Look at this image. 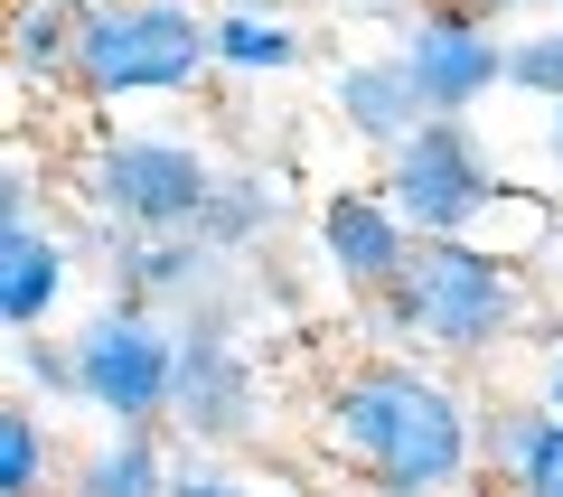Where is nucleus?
<instances>
[{
    "instance_id": "f257e3e1",
    "label": "nucleus",
    "mask_w": 563,
    "mask_h": 497,
    "mask_svg": "<svg viewBox=\"0 0 563 497\" xmlns=\"http://www.w3.org/2000/svg\"><path fill=\"white\" fill-rule=\"evenodd\" d=\"M479 413L470 385L422 357H347L320 385L310 451L366 497H470L479 488Z\"/></svg>"
},
{
    "instance_id": "f03ea898",
    "label": "nucleus",
    "mask_w": 563,
    "mask_h": 497,
    "mask_svg": "<svg viewBox=\"0 0 563 497\" xmlns=\"http://www.w3.org/2000/svg\"><path fill=\"white\" fill-rule=\"evenodd\" d=\"M526 310H536V300H526V273L470 235V244H413L404 281L376 300V329L404 339V357H422V366L432 357L479 366L526 329Z\"/></svg>"
},
{
    "instance_id": "7ed1b4c3",
    "label": "nucleus",
    "mask_w": 563,
    "mask_h": 497,
    "mask_svg": "<svg viewBox=\"0 0 563 497\" xmlns=\"http://www.w3.org/2000/svg\"><path fill=\"white\" fill-rule=\"evenodd\" d=\"M225 159L188 132H103L76 159V207L103 235H198Z\"/></svg>"
},
{
    "instance_id": "20e7f679",
    "label": "nucleus",
    "mask_w": 563,
    "mask_h": 497,
    "mask_svg": "<svg viewBox=\"0 0 563 497\" xmlns=\"http://www.w3.org/2000/svg\"><path fill=\"white\" fill-rule=\"evenodd\" d=\"M263 422H273V385H263V347L244 329V273H235L207 310L179 319V404H169V432L188 451H254Z\"/></svg>"
},
{
    "instance_id": "39448f33",
    "label": "nucleus",
    "mask_w": 563,
    "mask_h": 497,
    "mask_svg": "<svg viewBox=\"0 0 563 497\" xmlns=\"http://www.w3.org/2000/svg\"><path fill=\"white\" fill-rule=\"evenodd\" d=\"M217 76V38L188 0H95L76 57L85 103H151V95H198Z\"/></svg>"
},
{
    "instance_id": "423d86ee",
    "label": "nucleus",
    "mask_w": 563,
    "mask_h": 497,
    "mask_svg": "<svg viewBox=\"0 0 563 497\" xmlns=\"http://www.w3.org/2000/svg\"><path fill=\"white\" fill-rule=\"evenodd\" d=\"M376 198L395 207L422 244H470L517 188L498 179V151H488L479 122H422L404 151H385Z\"/></svg>"
},
{
    "instance_id": "0eeeda50",
    "label": "nucleus",
    "mask_w": 563,
    "mask_h": 497,
    "mask_svg": "<svg viewBox=\"0 0 563 497\" xmlns=\"http://www.w3.org/2000/svg\"><path fill=\"white\" fill-rule=\"evenodd\" d=\"M76 376H85V413L103 432H169V404H179V319L103 300L76 329Z\"/></svg>"
},
{
    "instance_id": "6e6552de",
    "label": "nucleus",
    "mask_w": 563,
    "mask_h": 497,
    "mask_svg": "<svg viewBox=\"0 0 563 497\" xmlns=\"http://www.w3.org/2000/svg\"><path fill=\"white\" fill-rule=\"evenodd\" d=\"M395 57H404V76H413V95H422L432 122H470L507 85V38L479 10H461V0H432V10L404 29Z\"/></svg>"
},
{
    "instance_id": "1a4fd4ad",
    "label": "nucleus",
    "mask_w": 563,
    "mask_h": 497,
    "mask_svg": "<svg viewBox=\"0 0 563 497\" xmlns=\"http://www.w3.org/2000/svg\"><path fill=\"white\" fill-rule=\"evenodd\" d=\"M103 263H113V300L161 310V319L207 310V300L235 281V263H225L207 235H113V244H103Z\"/></svg>"
},
{
    "instance_id": "9d476101",
    "label": "nucleus",
    "mask_w": 563,
    "mask_h": 497,
    "mask_svg": "<svg viewBox=\"0 0 563 497\" xmlns=\"http://www.w3.org/2000/svg\"><path fill=\"white\" fill-rule=\"evenodd\" d=\"M413 244H422V235L376 198V188H339V198L320 207V263H329L357 300H385V291H395L404 263H413Z\"/></svg>"
},
{
    "instance_id": "9b49d317",
    "label": "nucleus",
    "mask_w": 563,
    "mask_h": 497,
    "mask_svg": "<svg viewBox=\"0 0 563 497\" xmlns=\"http://www.w3.org/2000/svg\"><path fill=\"white\" fill-rule=\"evenodd\" d=\"M66 291H76V244H66L57 225L0 235V329H10V347L20 339H57Z\"/></svg>"
},
{
    "instance_id": "f8f14e48",
    "label": "nucleus",
    "mask_w": 563,
    "mask_h": 497,
    "mask_svg": "<svg viewBox=\"0 0 563 497\" xmlns=\"http://www.w3.org/2000/svg\"><path fill=\"white\" fill-rule=\"evenodd\" d=\"M329 103H339V122H347L376 159L404 151V141L432 122V113H422V95H413V76H404V57H357V66H339V95H329Z\"/></svg>"
},
{
    "instance_id": "ddd939ff",
    "label": "nucleus",
    "mask_w": 563,
    "mask_h": 497,
    "mask_svg": "<svg viewBox=\"0 0 563 497\" xmlns=\"http://www.w3.org/2000/svg\"><path fill=\"white\" fill-rule=\"evenodd\" d=\"M85 20H95V0H20L10 10V76L29 95H76Z\"/></svg>"
},
{
    "instance_id": "4468645a",
    "label": "nucleus",
    "mask_w": 563,
    "mask_h": 497,
    "mask_svg": "<svg viewBox=\"0 0 563 497\" xmlns=\"http://www.w3.org/2000/svg\"><path fill=\"white\" fill-rule=\"evenodd\" d=\"M179 488V460L161 432H95L66 460V497H169Z\"/></svg>"
},
{
    "instance_id": "2eb2a0df",
    "label": "nucleus",
    "mask_w": 563,
    "mask_h": 497,
    "mask_svg": "<svg viewBox=\"0 0 563 497\" xmlns=\"http://www.w3.org/2000/svg\"><path fill=\"white\" fill-rule=\"evenodd\" d=\"M282 225H291V179L244 159V169H225V179H217V207H207V225H198V235L217 244L225 263H244V254H263V244H273Z\"/></svg>"
},
{
    "instance_id": "dca6fc26",
    "label": "nucleus",
    "mask_w": 563,
    "mask_h": 497,
    "mask_svg": "<svg viewBox=\"0 0 563 497\" xmlns=\"http://www.w3.org/2000/svg\"><path fill=\"white\" fill-rule=\"evenodd\" d=\"M207 38H217V76H235V85L301 76V57H310V38L282 20V10H217Z\"/></svg>"
},
{
    "instance_id": "f3484780",
    "label": "nucleus",
    "mask_w": 563,
    "mask_h": 497,
    "mask_svg": "<svg viewBox=\"0 0 563 497\" xmlns=\"http://www.w3.org/2000/svg\"><path fill=\"white\" fill-rule=\"evenodd\" d=\"M66 460L76 451H57V422L38 404H0V497H66Z\"/></svg>"
},
{
    "instance_id": "a211bd4d",
    "label": "nucleus",
    "mask_w": 563,
    "mask_h": 497,
    "mask_svg": "<svg viewBox=\"0 0 563 497\" xmlns=\"http://www.w3.org/2000/svg\"><path fill=\"white\" fill-rule=\"evenodd\" d=\"M544 432H554V413H544L536 395H507V404H488L479 413V488H517L526 478V460L544 451Z\"/></svg>"
},
{
    "instance_id": "6ab92c4d",
    "label": "nucleus",
    "mask_w": 563,
    "mask_h": 497,
    "mask_svg": "<svg viewBox=\"0 0 563 497\" xmlns=\"http://www.w3.org/2000/svg\"><path fill=\"white\" fill-rule=\"evenodd\" d=\"M507 85L536 95L544 113H563V20H536V29L507 38Z\"/></svg>"
},
{
    "instance_id": "aec40b11",
    "label": "nucleus",
    "mask_w": 563,
    "mask_h": 497,
    "mask_svg": "<svg viewBox=\"0 0 563 497\" xmlns=\"http://www.w3.org/2000/svg\"><path fill=\"white\" fill-rule=\"evenodd\" d=\"M10 366H20V404H85V376H76V339H20L10 347Z\"/></svg>"
},
{
    "instance_id": "412c9836",
    "label": "nucleus",
    "mask_w": 563,
    "mask_h": 497,
    "mask_svg": "<svg viewBox=\"0 0 563 497\" xmlns=\"http://www.w3.org/2000/svg\"><path fill=\"white\" fill-rule=\"evenodd\" d=\"M169 497H263V488H254V470H235V460L188 451V460H179V488H169Z\"/></svg>"
},
{
    "instance_id": "4be33fe9",
    "label": "nucleus",
    "mask_w": 563,
    "mask_h": 497,
    "mask_svg": "<svg viewBox=\"0 0 563 497\" xmlns=\"http://www.w3.org/2000/svg\"><path fill=\"white\" fill-rule=\"evenodd\" d=\"M507 497H563V422H554V432H544V451L526 460V478H517V488H507Z\"/></svg>"
},
{
    "instance_id": "5701e85b",
    "label": "nucleus",
    "mask_w": 563,
    "mask_h": 497,
    "mask_svg": "<svg viewBox=\"0 0 563 497\" xmlns=\"http://www.w3.org/2000/svg\"><path fill=\"white\" fill-rule=\"evenodd\" d=\"M536 404H544V413L563 422V329L544 339V366H536Z\"/></svg>"
},
{
    "instance_id": "b1692460",
    "label": "nucleus",
    "mask_w": 563,
    "mask_h": 497,
    "mask_svg": "<svg viewBox=\"0 0 563 497\" xmlns=\"http://www.w3.org/2000/svg\"><path fill=\"white\" fill-rule=\"evenodd\" d=\"M461 10H479V20L498 29V20H536V10H563V0H461Z\"/></svg>"
},
{
    "instance_id": "393cba45",
    "label": "nucleus",
    "mask_w": 563,
    "mask_h": 497,
    "mask_svg": "<svg viewBox=\"0 0 563 497\" xmlns=\"http://www.w3.org/2000/svg\"><path fill=\"white\" fill-rule=\"evenodd\" d=\"M544 169L563 179V113H544Z\"/></svg>"
},
{
    "instance_id": "a878e982",
    "label": "nucleus",
    "mask_w": 563,
    "mask_h": 497,
    "mask_svg": "<svg viewBox=\"0 0 563 497\" xmlns=\"http://www.w3.org/2000/svg\"><path fill=\"white\" fill-rule=\"evenodd\" d=\"M479 497H498V488H479Z\"/></svg>"
}]
</instances>
